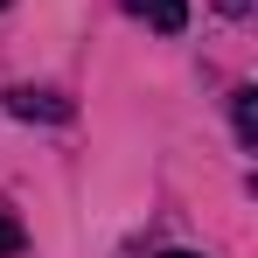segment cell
Listing matches in <instances>:
<instances>
[{
  "mask_svg": "<svg viewBox=\"0 0 258 258\" xmlns=\"http://www.w3.org/2000/svg\"><path fill=\"white\" fill-rule=\"evenodd\" d=\"M7 112H14V119H56V126H70V119H77V105H70V98H56V91H28V84L7 91Z\"/></svg>",
  "mask_w": 258,
  "mask_h": 258,
  "instance_id": "obj_1",
  "label": "cell"
},
{
  "mask_svg": "<svg viewBox=\"0 0 258 258\" xmlns=\"http://www.w3.org/2000/svg\"><path fill=\"white\" fill-rule=\"evenodd\" d=\"M126 14H140V21L161 28V35H181V28H188V0H126Z\"/></svg>",
  "mask_w": 258,
  "mask_h": 258,
  "instance_id": "obj_2",
  "label": "cell"
},
{
  "mask_svg": "<svg viewBox=\"0 0 258 258\" xmlns=\"http://www.w3.org/2000/svg\"><path fill=\"white\" fill-rule=\"evenodd\" d=\"M230 112H237V140L258 147V91H237V98H230Z\"/></svg>",
  "mask_w": 258,
  "mask_h": 258,
  "instance_id": "obj_3",
  "label": "cell"
},
{
  "mask_svg": "<svg viewBox=\"0 0 258 258\" xmlns=\"http://www.w3.org/2000/svg\"><path fill=\"white\" fill-rule=\"evenodd\" d=\"M21 251V223H14V210H0V258Z\"/></svg>",
  "mask_w": 258,
  "mask_h": 258,
  "instance_id": "obj_4",
  "label": "cell"
},
{
  "mask_svg": "<svg viewBox=\"0 0 258 258\" xmlns=\"http://www.w3.org/2000/svg\"><path fill=\"white\" fill-rule=\"evenodd\" d=\"M216 7H223V14H251V0H216Z\"/></svg>",
  "mask_w": 258,
  "mask_h": 258,
  "instance_id": "obj_5",
  "label": "cell"
},
{
  "mask_svg": "<svg viewBox=\"0 0 258 258\" xmlns=\"http://www.w3.org/2000/svg\"><path fill=\"white\" fill-rule=\"evenodd\" d=\"M161 258H196V251H161Z\"/></svg>",
  "mask_w": 258,
  "mask_h": 258,
  "instance_id": "obj_6",
  "label": "cell"
},
{
  "mask_svg": "<svg viewBox=\"0 0 258 258\" xmlns=\"http://www.w3.org/2000/svg\"><path fill=\"white\" fill-rule=\"evenodd\" d=\"M0 7H7V0H0Z\"/></svg>",
  "mask_w": 258,
  "mask_h": 258,
  "instance_id": "obj_7",
  "label": "cell"
}]
</instances>
